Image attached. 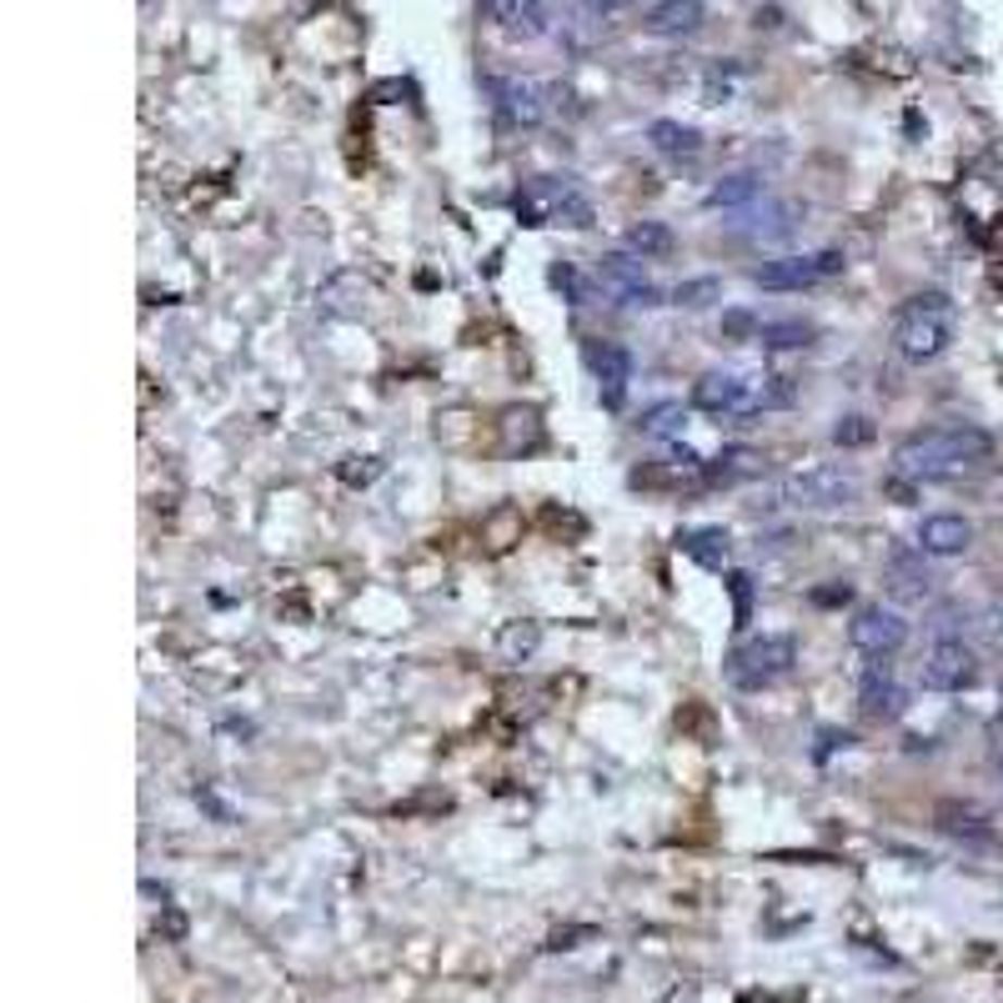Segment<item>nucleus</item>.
<instances>
[{
	"label": "nucleus",
	"instance_id": "obj_17",
	"mask_svg": "<svg viewBox=\"0 0 1003 1003\" xmlns=\"http://www.w3.org/2000/svg\"><path fill=\"white\" fill-rule=\"evenodd\" d=\"M682 427H688V406H682V402H652L648 412L638 417V431H642V437H657V442H673V437H682Z\"/></svg>",
	"mask_w": 1003,
	"mask_h": 1003
},
{
	"label": "nucleus",
	"instance_id": "obj_28",
	"mask_svg": "<svg viewBox=\"0 0 1003 1003\" xmlns=\"http://www.w3.org/2000/svg\"><path fill=\"white\" fill-rule=\"evenodd\" d=\"M552 281H557V287H567V297H573V301H582V281H577L573 266H552Z\"/></svg>",
	"mask_w": 1003,
	"mask_h": 1003
},
{
	"label": "nucleus",
	"instance_id": "obj_8",
	"mask_svg": "<svg viewBox=\"0 0 1003 1003\" xmlns=\"http://www.w3.org/2000/svg\"><path fill=\"white\" fill-rule=\"evenodd\" d=\"M598 276L617 291V301H623V306H638V312L663 306V291L648 281V272H642V256H602Z\"/></svg>",
	"mask_w": 1003,
	"mask_h": 1003
},
{
	"label": "nucleus",
	"instance_id": "obj_2",
	"mask_svg": "<svg viewBox=\"0 0 1003 1003\" xmlns=\"http://www.w3.org/2000/svg\"><path fill=\"white\" fill-rule=\"evenodd\" d=\"M893 341H899V352L908 356V362H933V356H943L953 341V301L943 297V291L913 297L899 312Z\"/></svg>",
	"mask_w": 1003,
	"mask_h": 1003
},
{
	"label": "nucleus",
	"instance_id": "obj_30",
	"mask_svg": "<svg viewBox=\"0 0 1003 1003\" xmlns=\"http://www.w3.org/2000/svg\"><path fill=\"white\" fill-rule=\"evenodd\" d=\"M592 11H623V5H632V0H587Z\"/></svg>",
	"mask_w": 1003,
	"mask_h": 1003
},
{
	"label": "nucleus",
	"instance_id": "obj_20",
	"mask_svg": "<svg viewBox=\"0 0 1003 1003\" xmlns=\"http://www.w3.org/2000/svg\"><path fill=\"white\" fill-rule=\"evenodd\" d=\"M813 331L808 322H763L757 326V341L768 347V352H798V347H813Z\"/></svg>",
	"mask_w": 1003,
	"mask_h": 1003
},
{
	"label": "nucleus",
	"instance_id": "obj_26",
	"mask_svg": "<svg viewBox=\"0 0 1003 1003\" xmlns=\"http://www.w3.org/2000/svg\"><path fill=\"white\" fill-rule=\"evenodd\" d=\"M728 587H732V617H738V627H743L748 613H753V577H748V573H728Z\"/></svg>",
	"mask_w": 1003,
	"mask_h": 1003
},
{
	"label": "nucleus",
	"instance_id": "obj_9",
	"mask_svg": "<svg viewBox=\"0 0 1003 1003\" xmlns=\"http://www.w3.org/2000/svg\"><path fill=\"white\" fill-rule=\"evenodd\" d=\"M924 548H893L883 557V582L899 602H924L933 592V573H928Z\"/></svg>",
	"mask_w": 1003,
	"mask_h": 1003
},
{
	"label": "nucleus",
	"instance_id": "obj_14",
	"mask_svg": "<svg viewBox=\"0 0 1003 1003\" xmlns=\"http://www.w3.org/2000/svg\"><path fill=\"white\" fill-rule=\"evenodd\" d=\"M858 703H863V713L868 717H899L903 713V688L893 682V673H888L883 657H874V667L863 673Z\"/></svg>",
	"mask_w": 1003,
	"mask_h": 1003
},
{
	"label": "nucleus",
	"instance_id": "obj_31",
	"mask_svg": "<svg viewBox=\"0 0 1003 1003\" xmlns=\"http://www.w3.org/2000/svg\"><path fill=\"white\" fill-rule=\"evenodd\" d=\"M999 778H1003V768H999Z\"/></svg>",
	"mask_w": 1003,
	"mask_h": 1003
},
{
	"label": "nucleus",
	"instance_id": "obj_16",
	"mask_svg": "<svg viewBox=\"0 0 1003 1003\" xmlns=\"http://www.w3.org/2000/svg\"><path fill=\"white\" fill-rule=\"evenodd\" d=\"M648 141L657 146L663 156H678V161H688V156H698V151H703V136H698L692 126H678V121H652Z\"/></svg>",
	"mask_w": 1003,
	"mask_h": 1003
},
{
	"label": "nucleus",
	"instance_id": "obj_22",
	"mask_svg": "<svg viewBox=\"0 0 1003 1003\" xmlns=\"http://www.w3.org/2000/svg\"><path fill=\"white\" fill-rule=\"evenodd\" d=\"M627 247L638 251L642 261H652V256H667L673 251V231H667L663 222H638L632 231H627Z\"/></svg>",
	"mask_w": 1003,
	"mask_h": 1003
},
{
	"label": "nucleus",
	"instance_id": "obj_5",
	"mask_svg": "<svg viewBox=\"0 0 1003 1003\" xmlns=\"http://www.w3.org/2000/svg\"><path fill=\"white\" fill-rule=\"evenodd\" d=\"M848 256L843 251H813V256H778V261H763L753 272V281L763 291H808L818 281H833L843 276Z\"/></svg>",
	"mask_w": 1003,
	"mask_h": 1003
},
{
	"label": "nucleus",
	"instance_id": "obj_7",
	"mask_svg": "<svg viewBox=\"0 0 1003 1003\" xmlns=\"http://www.w3.org/2000/svg\"><path fill=\"white\" fill-rule=\"evenodd\" d=\"M978 678V657L958 638L933 642V652L924 657V688L933 692H964Z\"/></svg>",
	"mask_w": 1003,
	"mask_h": 1003
},
{
	"label": "nucleus",
	"instance_id": "obj_27",
	"mask_svg": "<svg viewBox=\"0 0 1003 1003\" xmlns=\"http://www.w3.org/2000/svg\"><path fill=\"white\" fill-rule=\"evenodd\" d=\"M833 442H838V447H863V442H874V422H868V417H848V422H838Z\"/></svg>",
	"mask_w": 1003,
	"mask_h": 1003
},
{
	"label": "nucleus",
	"instance_id": "obj_12",
	"mask_svg": "<svg viewBox=\"0 0 1003 1003\" xmlns=\"http://www.w3.org/2000/svg\"><path fill=\"white\" fill-rule=\"evenodd\" d=\"M968 542H974V527H968V517H958V512H933V517H924V527H918V548H924L928 557H958V552H968Z\"/></svg>",
	"mask_w": 1003,
	"mask_h": 1003
},
{
	"label": "nucleus",
	"instance_id": "obj_10",
	"mask_svg": "<svg viewBox=\"0 0 1003 1003\" xmlns=\"http://www.w3.org/2000/svg\"><path fill=\"white\" fill-rule=\"evenodd\" d=\"M587 362H592V377L602 387V402L607 406H623V391L632 381V352H627L623 341H592L587 347Z\"/></svg>",
	"mask_w": 1003,
	"mask_h": 1003
},
{
	"label": "nucleus",
	"instance_id": "obj_3",
	"mask_svg": "<svg viewBox=\"0 0 1003 1003\" xmlns=\"http://www.w3.org/2000/svg\"><path fill=\"white\" fill-rule=\"evenodd\" d=\"M798 663V642L788 638V632H763V638L753 642H738V648L728 652V682L743 692H763L773 688L778 678H788Z\"/></svg>",
	"mask_w": 1003,
	"mask_h": 1003
},
{
	"label": "nucleus",
	"instance_id": "obj_1",
	"mask_svg": "<svg viewBox=\"0 0 1003 1003\" xmlns=\"http://www.w3.org/2000/svg\"><path fill=\"white\" fill-rule=\"evenodd\" d=\"M993 456V437L978 427H928L893 447V472L908 482H939Z\"/></svg>",
	"mask_w": 1003,
	"mask_h": 1003
},
{
	"label": "nucleus",
	"instance_id": "obj_24",
	"mask_svg": "<svg viewBox=\"0 0 1003 1003\" xmlns=\"http://www.w3.org/2000/svg\"><path fill=\"white\" fill-rule=\"evenodd\" d=\"M673 297H678V306H713V301L723 297V281H717V276H692V281H682Z\"/></svg>",
	"mask_w": 1003,
	"mask_h": 1003
},
{
	"label": "nucleus",
	"instance_id": "obj_18",
	"mask_svg": "<svg viewBox=\"0 0 1003 1003\" xmlns=\"http://www.w3.org/2000/svg\"><path fill=\"white\" fill-rule=\"evenodd\" d=\"M728 542L732 537L723 532V527H698V532L682 537V552H688L692 562H703V567H723V562H728Z\"/></svg>",
	"mask_w": 1003,
	"mask_h": 1003
},
{
	"label": "nucleus",
	"instance_id": "obj_6",
	"mask_svg": "<svg viewBox=\"0 0 1003 1003\" xmlns=\"http://www.w3.org/2000/svg\"><path fill=\"white\" fill-rule=\"evenodd\" d=\"M848 642L858 652H868V657H893V652L908 642V623H903L893 607H858L853 613V623H848Z\"/></svg>",
	"mask_w": 1003,
	"mask_h": 1003
},
{
	"label": "nucleus",
	"instance_id": "obj_4",
	"mask_svg": "<svg viewBox=\"0 0 1003 1003\" xmlns=\"http://www.w3.org/2000/svg\"><path fill=\"white\" fill-rule=\"evenodd\" d=\"M858 477L843 467H808V472H793L788 482H782V497L803 512H843L858 502Z\"/></svg>",
	"mask_w": 1003,
	"mask_h": 1003
},
{
	"label": "nucleus",
	"instance_id": "obj_25",
	"mask_svg": "<svg viewBox=\"0 0 1003 1003\" xmlns=\"http://www.w3.org/2000/svg\"><path fill=\"white\" fill-rule=\"evenodd\" d=\"M788 231H793V211L788 206H768L763 211V222L753 226V236H763V241H782Z\"/></svg>",
	"mask_w": 1003,
	"mask_h": 1003
},
{
	"label": "nucleus",
	"instance_id": "obj_11",
	"mask_svg": "<svg viewBox=\"0 0 1003 1003\" xmlns=\"http://www.w3.org/2000/svg\"><path fill=\"white\" fill-rule=\"evenodd\" d=\"M482 11H487V21L512 40H537L542 30H548V11H542V0H482Z\"/></svg>",
	"mask_w": 1003,
	"mask_h": 1003
},
{
	"label": "nucleus",
	"instance_id": "obj_23",
	"mask_svg": "<svg viewBox=\"0 0 1003 1003\" xmlns=\"http://www.w3.org/2000/svg\"><path fill=\"white\" fill-rule=\"evenodd\" d=\"M542 642V632H537L532 623H512V627H502V638H497V652L507 657V663H522L527 652Z\"/></svg>",
	"mask_w": 1003,
	"mask_h": 1003
},
{
	"label": "nucleus",
	"instance_id": "obj_13",
	"mask_svg": "<svg viewBox=\"0 0 1003 1003\" xmlns=\"http://www.w3.org/2000/svg\"><path fill=\"white\" fill-rule=\"evenodd\" d=\"M703 21H707L703 0H657L642 26H648V36L678 40V36H698V30H703Z\"/></svg>",
	"mask_w": 1003,
	"mask_h": 1003
},
{
	"label": "nucleus",
	"instance_id": "obj_29",
	"mask_svg": "<svg viewBox=\"0 0 1003 1003\" xmlns=\"http://www.w3.org/2000/svg\"><path fill=\"white\" fill-rule=\"evenodd\" d=\"M757 326H763V322H757ZM757 326H753V316H743V312H732V316H728V331H732V337H743V331H753V337H757Z\"/></svg>",
	"mask_w": 1003,
	"mask_h": 1003
},
{
	"label": "nucleus",
	"instance_id": "obj_19",
	"mask_svg": "<svg viewBox=\"0 0 1003 1003\" xmlns=\"http://www.w3.org/2000/svg\"><path fill=\"white\" fill-rule=\"evenodd\" d=\"M757 196H763V176L738 171V176H728V181H717L713 191H707V206H753Z\"/></svg>",
	"mask_w": 1003,
	"mask_h": 1003
},
{
	"label": "nucleus",
	"instance_id": "obj_21",
	"mask_svg": "<svg viewBox=\"0 0 1003 1003\" xmlns=\"http://www.w3.org/2000/svg\"><path fill=\"white\" fill-rule=\"evenodd\" d=\"M757 462H763V456L748 452V447H728V452H723L713 467H707V482H738V477H757Z\"/></svg>",
	"mask_w": 1003,
	"mask_h": 1003
},
{
	"label": "nucleus",
	"instance_id": "obj_15",
	"mask_svg": "<svg viewBox=\"0 0 1003 1003\" xmlns=\"http://www.w3.org/2000/svg\"><path fill=\"white\" fill-rule=\"evenodd\" d=\"M492 96L502 105V116L517 121V126H537L542 121V91L532 80H492Z\"/></svg>",
	"mask_w": 1003,
	"mask_h": 1003
}]
</instances>
